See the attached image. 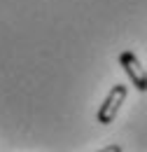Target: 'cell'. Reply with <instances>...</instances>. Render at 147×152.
Returning a JSON list of instances; mask_svg holds the SVG:
<instances>
[{
  "mask_svg": "<svg viewBox=\"0 0 147 152\" xmlns=\"http://www.w3.org/2000/svg\"><path fill=\"white\" fill-rule=\"evenodd\" d=\"M119 63L126 70L129 80L135 84V89L138 91H147V73H145V68H143V63L138 61V56L133 52H122L119 54Z\"/></svg>",
  "mask_w": 147,
  "mask_h": 152,
  "instance_id": "cell-2",
  "label": "cell"
},
{
  "mask_svg": "<svg viewBox=\"0 0 147 152\" xmlns=\"http://www.w3.org/2000/svg\"><path fill=\"white\" fill-rule=\"evenodd\" d=\"M126 101V87L124 84H117L112 87V91L108 94V98L103 101V105L98 108V124H112L114 117L119 113V108L124 105Z\"/></svg>",
  "mask_w": 147,
  "mask_h": 152,
  "instance_id": "cell-1",
  "label": "cell"
}]
</instances>
